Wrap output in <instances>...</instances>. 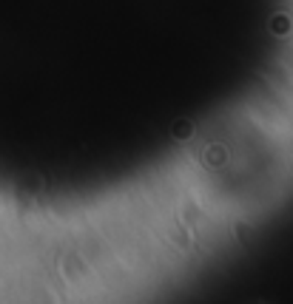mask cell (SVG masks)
Wrapping results in <instances>:
<instances>
[{"label":"cell","instance_id":"1","mask_svg":"<svg viewBox=\"0 0 293 304\" xmlns=\"http://www.w3.org/2000/svg\"><path fill=\"white\" fill-rule=\"evenodd\" d=\"M270 29H273L276 35H287V32H290V18H284V15H276L273 23H270Z\"/></svg>","mask_w":293,"mask_h":304},{"label":"cell","instance_id":"2","mask_svg":"<svg viewBox=\"0 0 293 304\" xmlns=\"http://www.w3.org/2000/svg\"><path fill=\"white\" fill-rule=\"evenodd\" d=\"M208 162H211V165H222L225 162V148H211V151H208Z\"/></svg>","mask_w":293,"mask_h":304},{"label":"cell","instance_id":"3","mask_svg":"<svg viewBox=\"0 0 293 304\" xmlns=\"http://www.w3.org/2000/svg\"><path fill=\"white\" fill-rule=\"evenodd\" d=\"M188 131H191V125H188V122H182V125H179V134H177V137H179V139H188Z\"/></svg>","mask_w":293,"mask_h":304}]
</instances>
